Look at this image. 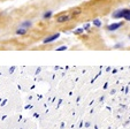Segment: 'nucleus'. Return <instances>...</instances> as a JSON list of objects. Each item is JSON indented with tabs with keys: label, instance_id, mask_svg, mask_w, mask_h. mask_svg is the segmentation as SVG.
Wrapping results in <instances>:
<instances>
[{
	"label": "nucleus",
	"instance_id": "obj_9",
	"mask_svg": "<svg viewBox=\"0 0 130 129\" xmlns=\"http://www.w3.org/2000/svg\"><path fill=\"white\" fill-rule=\"evenodd\" d=\"M83 32H84V29H83V28H81V29H76V30H75V31H74V34H75V35H82Z\"/></svg>",
	"mask_w": 130,
	"mask_h": 129
},
{
	"label": "nucleus",
	"instance_id": "obj_1",
	"mask_svg": "<svg viewBox=\"0 0 130 129\" xmlns=\"http://www.w3.org/2000/svg\"><path fill=\"white\" fill-rule=\"evenodd\" d=\"M114 19H123L125 21H130V8H122L118 9L112 14Z\"/></svg>",
	"mask_w": 130,
	"mask_h": 129
},
{
	"label": "nucleus",
	"instance_id": "obj_10",
	"mask_svg": "<svg viewBox=\"0 0 130 129\" xmlns=\"http://www.w3.org/2000/svg\"><path fill=\"white\" fill-rule=\"evenodd\" d=\"M58 51H64V50H67V46H60V47H58Z\"/></svg>",
	"mask_w": 130,
	"mask_h": 129
},
{
	"label": "nucleus",
	"instance_id": "obj_6",
	"mask_svg": "<svg viewBox=\"0 0 130 129\" xmlns=\"http://www.w3.org/2000/svg\"><path fill=\"white\" fill-rule=\"evenodd\" d=\"M27 32H28V29L19 27V28L16 29V31H15V34H16L17 36H24V35H27Z\"/></svg>",
	"mask_w": 130,
	"mask_h": 129
},
{
	"label": "nucleus",
	"instance_id": "obj_2",
	"mask_svg": "<svg viewBox=\"0 0 130 129\" xmlns=\"http://www.w3.org/2000/svg\"><path fill=\"white\" fill-rule=\"evenodd\" d=\"M73 14L71 13H61V14H59L57 17H55V21H57V23H60V24H62V23H67L69 22L71 19H73Z\"/></svg>",
	"mask_w": 130,
	"mask_h": 129
},
{
	"label": "nucleus",
	"instance_id": "obj_4",
	"mask_svg": "<svg viewBox=\"0 0 130 129\" xmlns=\"http://www.w3.org/2000/svg\"><path fill=\"white\" fill-rule=\"evenodd\" d=\"M59 37H60V32H55V34H52V35H50V36H47L46 38L43 40V43H44V44H50V43H53V41L57 40Z\"/></svg>",
	"mask_w": 130,
	"mask_h": 129
},
{
	"label": "nucleus",
	"instance_id": "obj_3",
	"mask_svg": "<svg viewBox=\"0 0 130 129\" xmlns=\"http://www.w3.org/2000/svg\"><path fill=\"white\" fill-rule=\"evenodd\" d=\"M123 25H124V22H123V21L110 23V24H108L107 27H106V30H108V31H116V30H119L120 28H122Z\"/></svg>",
	"mask_w": 130,
	"mask_h": 129
},
{
	"label": "nucleus",
	"instance_id": "obj_5",
	"mask_svg": "<svg viewBox=\"0 0 130 129\" xmlns=\"http://www.w3.org/2000/svg\"><path fill=\"white\" fill-rule=\"evenodd\" d=\"M19 27H21V28H25V29L29 30L30 28L32 27V22L30 21V20H25V21H23V22H21V23H20V25H19Z\"/></svg>",
	"mask_w": 130,
	"mask_h": 129
},
{
	"label": "nucleus",
	"instance_id": "obj_8",
	"mask_svg": "<svg viewBox=\"0 0 130 129\" xmlns=\"http://www.w3.org/2000/svg\"><path fill=\"white\" fill-rule=\"evenodd\" d=\"M92 24H93L94 27H97V28H100L101 25H103V23H101V21L99 19H94L93 21H92Z\"/></svg>",
	"mask_w": 130,
	"mask_h": 129
},
{
	"label": "nucleus",
	"instance_id": "obj_7",
	"mask_svg": "<svg viewBox=\"0 0 130 129\" xmlns=\"http://www.w3.org/2000/svg\"><path fill=\"white\" fill-rule=\"evenodd\" d=\"M52 16H53V12H52V10H47V12H45L44 14H43V19H45V20L51 19Z\"/></svg>",
	"mask_w": 130,
	"mask_h": 129
},
{
	"label": "nucleus",
	"instance_id": "obj_11",
	"mask_svg": "<svg viewBox=\"0 0 130 129\" xmlns=\"http://www.w3.org/2000/svg\"><path fill=\"white\" fill-rule=\"evenodd\" d=\"M129 38H130V35H129Z\"/></svg>",
	"mask_w": 130,
	"mask_h": 129
}]
</instances>
